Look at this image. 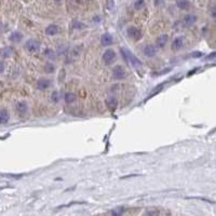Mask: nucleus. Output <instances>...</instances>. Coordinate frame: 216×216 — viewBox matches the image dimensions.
I'll list each match as a JSON object with an SVG mask.
<instances>
[{"mask_svg": "<svg viewBox=\"0 0 216 216\" xmlns=\"http://www.w3.org/2000/svg\"><path fill=\"white\" fill-rule=\"evenodd\" d=\"M102 60L106 65H111L117 60V54L113 49H107L102 55Z\"/></svg>", "mask_w": 216, "mask_h": 216, "instance_id": "f257e3e1", "label": "nucleus"}, {"mask_svg": "<svg viewBox=\"0 0 216 216\" xmlns=\"http://www.w3.org/2000/svg\"><path fill=\"white\" fill-rule=\"evenodd\" d=\"M113 77L116 79V80H123V79H125L128 77V72L124 69L123 66L117 65V66H115L113 69Z\"/></svg>", "mask_w": 216, "mask_h": 216, "instance_id": "f03ea898", "label": "nucleus"}, {"mask_svg": "<svg viewBox=\"0 0 216 216\" xmlns=\"http://www.w3.org/2000/svg\"><path fill=\"white\" fill-rule=\"evenodd\" d=\"M124 51H125V54H127V56H128V62L132 65V66H133V67H134V68H139V67H142V66H143L142 61L139 60L138 57L135 56L134 54L132 53V52L130 51V50L125 49Z\"/></svg>", "mask_w": 216, "mask_h": 216, "instance_id": "7ed1b4c3", "label": "nucleus"}, {"mask_svg": "<svg viewBox=\"0 0 216 216\" xmlns=\"http://www.w3.org/2000/svg\"><path fill=\"white\" fill-rule=\"evenodd\" d=\"M127 34H128L129 37H130L132 40H134V41L141 40L143 37L142 32H141L137 27H135V26H130L128 28V30H127Z\"/></svg>", "mask_w": 216, "mask_h": 216, "instance_id": "20e7f679", "label": "nucleus"}, {"mask_svg": "<svg viewBox=\"0 0 216 216\" xmlns=\"http://www.w3.org/2000/svg\"><path fill=\"white\" fill-rule=\"evenodd\" d=\"M40 46L41 43L40 41L36 39H28L26 42H25V49L27 50L28 52H36L40 49Z\"/></svg>", "mask_w": 216, "mask_h": 216, "instance_id": "39448f33", "label": "nucleus"}, {"mask_svg": "<svg viewBox=\"0 0 216 216\" xmlns=\"http://www.w3.org/2000/svg\"><path fill=\"white\" fill-rule=\"evenodd\" d=\"M143 53L147 57H153L156 56L158 53V48L153 44H147V46L143 49Z\"/></svg>", "mask_w": 216, "mask_h": 216, "instance_id": "423d86ee", "label": "nucleus"}, {"mask_svg": "<svg viewBox=\"0 0 216 216\" xmlns=\"http://www.w3.org/2000/svg\"><path fill=\"white\" fill-rule=\"evenodd\" d=\"M16 111L18 113V115L20 116H25L26 113H27V111H28V105H27V103L25 102V101H21V102H18V103H16Z\"/></svg>", "mask_w": 216, "mask_h": 216, "instance_id": "0eeeda50", "label": "nucleus"}, {"mask_svg": "<svg viewBox=\"0 0 216 216\" xmlns=\"http://www.w3.org/2000/svg\"><path fill=\"white\" fill-rule=\"evenodd\" d=\"M51 83H52V81H51L50 79L41 78L37 81V89H38V90H41V91L46 90V89H49L50 87H51Z\"/></svg>", "mask_w": 216, "mask_h": 216, "instance_id": "6e6552de", "label": "nucleus"}, {"mask_svg": "<svg viewBox=\"0 0 216 216\" xmlns=\"http://www.w3.org/2000/svg\"><path fill=\"white\" fill-rule=\"evenodd\" d=\"M113 38L109 32H105V34L102 35V37H101V43H102L103 46H109L113 44Z\"/></svg>", "mask_w": 216, "mask_h": 216, "instance_id": "1a4fd4ad", "label": "nucleus"}, {"mask_svg": "<svg viewBox=\"0 0 216 216\" xmlns=\"http://www.w3.org/2000/svg\"><path fill=\"white\" fill-rule=\"evenodd\" d=\"M13 52H14V50H13L12 46H6L0 49V56L4 57V58H9V57L13 55Z\"/></svg>", "mask_w": 216, "mask_h": 216, "instance_id": "9d476101", "label": "nucleus"}, {"mask_svg": "<svg viewBox=\"0 0 216 216\" xmlns=\"http://www.w3.org/2000/svg\"><path fill=\"white\" fill-rule=\"evenodd\" d=\"M60 30H61L60 26H57V25H55V24H50L49 26H46L44 32H46V35H48V36H55L60 32Z\"/></svg>", "mask_w": 216, "mask_h": 216, "instance_id": "9b49d317", "label": "nucleus"}, {"mask_svg": "<svg viewBox=\"0 0 216 216\" xmlns=\"http://www.w3.org/2000/svg\"><path fill=\"white\" fill-rule=\"evenodd\" d=\"M167 39H169L167 35H165V34H162V35L159 36V37L157 38L156 46H157V48H159V49H162V48H164V46H165V44L167 43Z\"/></svg>", "mask_w": 216, "mask_h": 216, "instance_id": "f8f14e48", "label": "nucleus"}, {"mask_svg": "<svg viewBox=\"0 0 216 216\" xmlns=\"http://www.w3.org/2000/svg\"><path fill=\"white\" fill-rule=\"evenodd\" d=\"M10 120V113L6 108L0 109V124H7Z\"/></svg>", "mask_w": 216, "mask_h": 216, "instance_id": "ddd939ff", "label": "nucleus"}, {"mask_svg": "<svg viewBox=\"0 0 216 216\" xmlns=\"http://www.w3.org/2000/svg\"><path fill=\"white\" fill-rule=\"evenodd\" d=\"M183 44H184V38L183 37H176L172 42V50H174V51L179 50L183 46Z\"/></svg>", "mask_w": 216, "mask_h": 216, "instance_id": "4468645a", "label": "nucleus"}, {"mask_svg": "<svg viewBox=\"0 0 216 216\" xmlns=\"http://www.w3.org/2000/svg\"><path fill=\"white\" fill-rule=\"evenodd\" d=\"M106 106H107V108L110 109L111 111H115L118 106V101L115 99V97H110V99H106Z\"/></svg>", "mask_w": 216, "mask_h": 216, "instance_id": "2eb2a0df", "label": "nucleus"}, {"mask_svg": "<svg viewBox=\"0 0 216 216\" xmlns=\"http://www.w3.org/2000/svg\"><path fill=\"white\" fill-rule=\"evenodd\" d=\"M22 39H23V34L21 32H13L9 36V40H11L12 42H21Z\"/></svg>", "mask_w": 216, "mask_h": 216, "instance_id": "dca6fc26", "label": "nucleus"}, {"mask_svg": "<svg viewBox=\"0 0 216 216\" xmlns=\"http://www.w3.org/2000/svg\"><path fill=\"white\" fill-rule=\"evenodd\" d=\"M64 99L67 104H71V103H74L75 101L77 99V96H76V94L72 93V92H67L66 94H65Z\"/></svg>", "mask_w": 216, "mask_h": 216, "instance_id": "f3484780", "label": "nucleus"}, {"mask_svg": "<svg viewBox=\"0 0 216 216\" xmlns=\"http://www.w3.org/2000/svg\"><path fill=\"white\" fill-rule=\"evenodd\" d=\"M43 55L46 57V58H49V60H54L55 57H56V53H55V51L52 49H46L43 51Z\"/></svg>", "mask_w": 216, "mask_h": 216, "instance_id": "a211bd4d", "label": "nucleus"}, {"mask_svg": "<svg viewBox=\"0 0 216 216\" xmlns=\"http://www.w3.org/2000/svg\"><path fill=\"white\" fill-rule=\"evenodd\" d=\"M176 6L182 10H187L190 4L188 0H176Z\"/></svg>", "mask_w": 216, "mask_h": 216, "instance_id": "6ab92c4d", "label": "nucleus"}, {"mask_svg": "<svg viewBox=\"0 0 216 216\" xmlns=\"http://www.w3.org/2000/svg\"><path fill=\"white\" fill-rule=\"evenodd\" d=\"M197 21V16L195 14H187L184 18V22L186 25H192Z\"/></svg>", "mask_w": 216, "mask_h": 216, "instance_id": "aec40b11", "label": "nucleus"}, {"mask_svg": "<svg viewBox=\"0 0 216 216\" xmlns=\"http://www.w3.org/2000/svg\"><path fill=\"white\" fill-rule=\"evenodd\" d=\"M123 213H124L123 206H118L116 209H113V211L110 212V214H111V216H122Z\"/></svg>", "mask_w": 216, "mask_h": 216, "instance_id": "412c9836", "label": "nucleus"}, {"mask_svg": "<svg viewBox=\"0 0 216 216\" xmlns=\"http://www.w3.org/2000/svg\"><path fill=\"white\" fill-rule=\"evenodd\" d=\"M71 26H72V28L74 29H83L85 27V25L83 24V23H81V22L77 21V20H75V21H72V23H71Z\"/></svg>", "mask_w": 216, "mask_h": 216, "instance_id": "4be33fe9", "label": "nucleus"}, {"mask_svg": "<svg viewBox=\"0 0 216 216\" xmlns=\"http://www.w3.org/2000/svg\"><path fill=\"white\" fill-rule=\"evenodd\" d=\"M44 71L46 74H53L55 71V66L53 64H51V63H46L44 65Z\"/></svg>", "mask_w": 216, "mask_h": 216, "instance_id": "5701e85b", "label": "nucleus"}, {"mask_svg": "<svg viewBox=\"0 0 216 216\" xmlns=\"http://www.w3.org/2000/svg\"><path fill=\"white\" fill-rule=\"evenodd\" d=\"M145 6V0H136L134 2V9L135 10H141Z\"/></svg>", "mask_w": 216, "mask_h": 216, "instance_id": "b1692460", "label": "nucleus"}, {"mask_svg": "<svg viewBox=\"0 0 216 216\" xmlns=\"http://www.w3.org/2000/svg\"><path fill=\"white\" fill-rule=\"evenodd\" d=\"M60 99H61L60 92L54 91V92L52 93V95H51V99L53 101V103H58V102H60Z\"/></svg>", "mask_w": 216, "mask_h": 216, "instance_id": "393cba45", "label": "nucleus"}, {"mask_svg": "<svg viewBox=\"0 0 216 216\" xmlns=\"http://www.w3.org/2000/svg\"><path fill=\"white\" fill-rule=\"evenodd\" d=\"M163 85H164V83H162V84H159V85H157L156 88H155V89H153V90L151 91V94H150V96H149V97H151V96L156 95V94H158L159 92H161V90H162Z\"/></svg>", "mask_w": 216, "mask_h": 216, "instance_id": "a878e982", "label": "nucleus"}, {"mask_svg": "<svg viewBox=\"0 0 216 216\" xmlns=\"http://www.w3.org/2000/svg\"><path fill=\"white\" fill-rule=\"evenodd\" d=\"M158 215H159V211H157V210H150V211H147L143 216H158Z\"/></svg>", "mask_w": 216, "mask_h": 216, "instance_id": "bb28decb", "label": "nucleus"}, {"mask_svg": "<svg viewBox=\"0 0 216 216\" xmlns=\"http://www.w3.org/2000/svg\"><path fill=\"white\" fill-rule=\"evenodd\" d=\"M6 176H10V177H14V178H21V177L24 176V174H7Z\"/></svg>", "mask_w": 216, "mask_h": 216, "instance_id": "cd10ccee", "label": "nucleus"}, {"mask_svg": "<svg viewBox=\"0 0 216 216\" xmlns=\"http://www.w3.org/2000/svg\"><path fill=\"white\" fill-rule=\"evenodd\" d=\"M170 70H171V68H167V69H164V70H162V71L155 72V74H153V76H160V75H162V74H167V72H169Z\"/></svg>", "mask_w": 216, "mask_h": 216, "instance_id": "c85d7f7f", "label": "nucleus"}, {"mask_svg": "<svg viewBox=\"0 0 216 216\" xmlns=\"http://www.w3.org/2000/svg\"><path fill=\"white\" fill-rule=\"evenodd\" d=\"M4 69H6V64H4V61H0V75L4 72Z\"/></svg>", "mask_w": 216, "mask_h": 216, "instance_id": "c756f323", "label": "nucleus"}, {"mask_svg": "<svg viewBox=\"0 0 216 216\" xmlns=\"http://www.w3.org/2000/svg\"><path fill=\"white\" fill-rule=\"evenodd\" d=\"M191 56L192 57H200V56H202V53L201 52H199V51H197V52H192Z\"/></svg>", "mask_w": 216, "mask_h": 216, "instance_id": "7c9ffc66", "label": "nucleus"}, {"mask_svg": "<svg viewBox=\"0 0 216 216\" xmlns=\"http://www.w3.org/2000/svg\"><path fill=\"white\" fill-rule=\"evenodd\" d=\"M214 56H216V52H214V53H212V54H210V55L206 57V58H208V60H211V58H213Z\"/></svg>", "mask_w": 216, "mask_h": 216, "instance_id": "2f4dec72", "label": "nucleus"}, {"mask_svg": "<svg viewBox=\"0 0 216 216\" xmlns=\"http://www.w3.org/2000/svg\"><path fill=\"white\" fill-rule=\"evenodd\" d=\"M212 15L214 16V18H216V8H214L212 10Z\"/></svg>", "mask_w": 216, "mask_h": 216, "instance_id": "473e14b6", "label": "nucleus"}, {"mask_svg": "<svg viewBox=\"0 0 216 216\" xmlns=\"http://www.w3.org/2000/svg\"><path fill=\"white\" fill-rule=\"evenodd\" d=\"M55 1H56V2H60V1H62V0H55Z\"/></svg>", "mask_w": 216, "mask_h": 216, "instance_id": "72a5a7b5", "label": "nucleus"}]
</instances>
